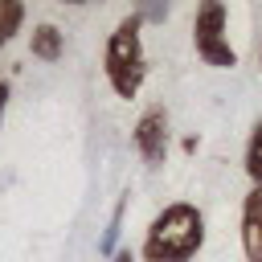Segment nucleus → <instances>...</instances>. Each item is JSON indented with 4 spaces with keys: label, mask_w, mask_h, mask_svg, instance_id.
Here are the masks:
<instances>
[{
    "label": "nucleus",
    "mask_w": 262,
    "mask_h": 262,
    "mask_svg": "<svg viewBox=\"0 0 262 262\" xmlns=\"http://www.w3.org/2000/svg\"><path fill=\"white\" fill-rule=\"evenodd\" d=\"M201 246H205L201 209L188 201H172L151 217L143 246H139V258L143 262H192L201 254Z\"/></svg>",
    "instance_id": "obj_1"
},
{
    "label": "nucleus",
    "mask_w": 262,
    "mask_h": 262,
    "mask_svg": "<svg viewBox=\"0 0 262 262\" xmlns=\"http://www.w3.org/2000/svg\"><path fill=\"white\" fill-rule=\"evenodd\" d=\"M139 25H143V12H131L106 37L102 74H106V82L119 98H135L143 90V78H147V53H143V41H139Z\"/></svg>",
    "instance_id": "obj_2"
},
{
    "label": "nucleus",
    "mask_w": 262,
    "mask_h": 262,
    "mask_svg": "<svg viewBox=\"0 0 262 262\" xmlns=\"http://www.w3.org/2000/svg\"><path fill=\"white\" fill-rule=\"evenodd\" d=\"M225 20H229V12H225L221 0H205V4L196 8V16H192L196 57H201L205 66H213V70H233V66H237V53H233V45H229V37H225Z\"/></svg>",
    "instance_id": "obj_3"
},
{
    "label": "nucleus",
    "mask_w": 262,
    "mask_h": 262,
    "mask_svg": "<svg viewBox=\"0 0 262 262\" xmlns=\"http://www.w3.org/2000/svg\"><path fill=\"white\" fill-rule=\"evenodd\" d=\"M131 139H135V151H139L147 164H164V156H168V115H164L160 106L143 111V119L135 123Z\"/></svg>",
    "instance_id": "obj_4"
},
{
    "label": "nucleus",
    "mask_w": 262,
    "mask_h": 262,
    "mask_svg": "<svg viewBox=\"0 0 262 262\" xmlns=\"http://www.w3.org/2000/svg\"><path fill=\"white\" fill-rule=\"evenodd\" d=\"M242 250L246 262H262V184H250L242 201Z\"/></svg>",
    "instance_id": "obj_5"
},
{
    "label": "nucleus",
    "mask_w": 262,
    "mask_h": 262,
    "mask_svg": "<svg viewBox=\"0 0 262 262\" xmlns=\"http://www.w3.org/2000/svg\"><path fill=\"white\" fill-rule=\"evenodd\" d=\"M29 49H33V57L37 61H57L61 57V49H66V41H61V29L57 25H37L33 29V37H29Z\"/></svg>",
    "instance_id": "obj_6"
},
{
    "label": "nucleus",
    "mask_w": 262,
    "mask_h": 262,
    "mask_svg": "<svg viewBox=\"0 0 262 262\" xmlns=\"http://www.w3.org/2000/svg\"><path fill=\"white\" fill-rule=\"evenodd\" d=\"M20 20H25V4L20 0H0V49L12 41V33L20 29Z\"/></svg>",
    "instance_id": "obj_7"
},
{
    "label": "nucleus",
    "mask_w": 262,
    "mask_h": 262,
    "mask_svg": "<svg viewBox=\"0 0 262 262\" xmlns=\"http://www.w3.org/2000/svg\"><path fill=\"white\" fill-rule=\"evenodd\" d=\"M246 176H250L254 184H262V119L254 123L250 143H246Z\"/></svg>",
    "instance_id": "obj_8"
},
{
    "label": "nucleus",
    "mask_w": 262,
    "mask_h": 262,
    "mask_svg": "<svg viewBox=\"0 0 262 262\" xmlns=\"http://www.w3.org/2000/svg\"><path fill=\"white\" fill-rule=\"evenodd\" d=\"M123 209H127V201H119V205H115V213H111V225H106V233H102V242H98V250H102L106 258H115L119 229H123Z\"/></svg>",
    "instance_id": "obj_9"
},
{
    "label": "nucleus",
    "mask_w": 262,
    "mask_h": 262,
    "mask_svg": "<svg viewBox=\"0 0 262 262\" xmlns=\"http://www.w3.org/2000/svg\"><path fill=\"white\" fill-rule=\"evenodd\" d=\"M4 111H8V82L0 78V127H4Z\"/></svg>",
    "instance_id": "obj_10"
},
{
    "label": "nucleus",
    "mask_w": 262,
    "mask_h": 262,
    "mask_svg": "<svg viewBox=\"0 0 262 262\" xmlns=\"http://www.w3.org/2000/svg\"><path fill=\"white\" fill-rule=\"evenodd\" d=\"M115 262H131V250H115Z\"/></svg>",
    "instance_id": "obj_11"
}]
</instances>
